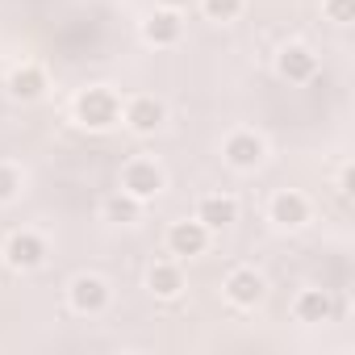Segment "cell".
Listing matches in <instances>:
<instances>
[{
	"mask_svg": "<svg viewBox=\"0 0 355 355\" xmlns=\"http://www.w3.org/2000/svg\"><path fill=\"white\" fill-rule=\"evenodd\" d=\"M167 184V175L155 159H130L121 167V193H130L134 201H155Z\"/></svg>",
	"mask_w": 355,
	"mask_h": 355,
	"instance_id": "2",
	"label": "cell"
},
{
	"mask_svg": "<svg viewBox=\"0 0 355 355\" xmlns=\"http://www.w3.org/2000/svg\"><path fill=\"white\" fill-rule=\"evenodd\" d=\"M21 193V171L13 163H0V205H9Z\"/></svg>",
	"mask_w": 355,
	"mask_h": 355,
	"instance_id": "18",
	"label": "cell"
},
{
	"mask_svg": "<svg viewBox=\"0 0 355 355\" xmlns=\"http://www.w3.org/2000/svg\"><path fill=\"white\" fill-rule=\"evenodd\" d=\"M5 263L13 272H34L46 263V239L34 234V230H17L5 239Z\"/></svg>",
	"mask_w": 355,
	"mask_h": 355,
	"instance_id": "4",
	"label": "cell"
},
{
	"mask_svg": "<svg viewBox=\"0 0 355 355\" xmlns=\"http://www.w3.org/2000/svg\"><path fill=\"white\" fill-rule=\"evenodd\" d=\"M146 288H150L155 297H163V301H175V297L184 293V272H180V263H171V259L150 263V272H146Z\"/></svg>",
	"mask_w": 355,
	"mask_h": 355,
	"instance_id": "15",
	"label": "cell"
},
{
	"mask_svg": "<svg viewBox=\"0 0 355 355\" xmlns=\"http://www.w3.org/2000/svg\"><path fill=\"white\" fill-rule=\"evenodd\" d=\"M121 121L134 130V134H155L163 121H167V109H163V101H155V96H134V101H125L121 105Z\"/></svg>",
	"mask_w": 355,
	"mask_h": 355,
	"instance_id": "8",
	"label": "cell"
},
{
	"mask_svg": "<svg viewBox=\"0 0 355 355\" xmlns=\"http://www.w3.org/2000/svg\"><path fill=\"white\" fill-rule=\"evenodd\" d=\"M209 226L205 222H197V218H184V222H171V230H167V251L175 255V259H193V255H205L209 251Z\"/></svg>",
	"mask_w": 355,
	"mask_h": 355,
	"instance_id": "6",
	"label": "cell"
},
{
	"mask_svg": "<svg viewBox=\"0 0 355 355\" xmlns=\"http://www.w3.org/2000/svg\"><path fill=\"white\" fill-rule=\"evenodd\" d=\"M201 9L209 21H239V13L247 9L243 0H201Z\"/></svg>",
	"mask_w": 355,
	"mask_h": 355,
	"instance_id": "17",
	"label": "cell"
},
{
	"mask_svg": "<svg viewBox=\"0 0 355 355\" xmlns=\"http://www.w3.org/2000/svg\"><path fill=\"white\" fill-rule=\"evenodd\" d=\"M109 284L101 280V276H92V272H80L76 280H71V288H67V301H71V309L76 313H84V318H96V313H105L109 309Z\"/></svg>",
	"mask_w": 355,
	"mask_h": 355,
	"instance_id": "5",
	"label": "cell"
},
{
	"mask_svg": "<svg viewBox=\"0 0 355 355\" xmlns=\"http://www.w3.org/2000/svg\"><path fill=\"white\" fill-rule=\"evenodd\" d=\"M268 155V142L255 134V130H234L226 142H222V159L234 167V171H255Z\"/></svg>",
	"mask_w": 355,
	"mask_h": 355,
	"instance_id": "3",
	"label": "cell"
},
{
	"mask_svg": "<svg viewBox=\"0 0 355 355\" xmlns=\"http://www.w3.org/2000/svg\"><path fill=\"white\" fill-rule=\"evenodd\" d=\"M197 222H205L209 230H226V226L239 222V201L234 197H222V193H209L197 205Z\"/></svg>",
	"mask_w": 355,
	"mask_h": 355,
	"instance_id": "14",
	"label": "cell"
},
{
	"mask_svg": "<svg viewBox=\"0 0 355 355\" xmlns=\"http://www.w3.org/2000/svg\"><path fill=\"white\" fill-rule=\"evenodd\" d=\"M71 113H76V121H80L84 130H113V125L121 121V101H117L113 88L92 84V88H80Z\"/></svg>",
	"mask_w": 355,
	"mask_h": 355,
	"instance_id": "1",
	"label": "cell"
},
{
	"mask_svg": "<svg viewBox=\"0 0 355 355\" xmlns=\"http://www.w3.org/2000/svg\"><path fill=\"white\" fill-rule=\"evenodd\" d=\"M268 218H272L280 230H301V226L309 222V201H305L301 193L284 189V193H276V197L268 201Z\"/></svg>",
	"mask_w": 355,
	"mask_h": 355,
	"instance_id": "10",
	"label": "cell"
},
{
	"mask_svg": "<svg viewBox=\"0 0 355 355\" xmlns=\"http://www.w3.org/2000/svg\"><path fill=\"white\" fill-rule=\"evenodd\" d=\"M101 214H105V222H121V226H130V222H138L142 201H134L130 193H113V197H105Z\"/></svg>",
	"mask_w": 355,
	"mask_h": 355,
	"instance_id": "16",
	"label": "cell"
},
{
	"mask_svg": "<svg viewBox=\"0 0 355 355\" xmlns=\"http://www.w3.org/2000/svg\"><path fill=\"white\" fill-rule=\"evenodd\" d=\"M338 193L351 197V163H343V171H338Z\"/></svg>",
	"mask_w": 355,
	"mask_h": 355,
	"instance_id": "20",
	"label": "cell"
},
{
	"mask_svg": "<svg viewBox=\"0 0 355 355\" xmlns=\"http://www.w3.org/2000/svg\"><path fill=\"white\" fill-rule=\"evenodd\" d=\"M9 96L13 101H42V92H46V71L38 67V63H21V67H13L9 71Z\"/></svg>",
	"mask_w": 355,
	"mask_h": 355,
	"instance_id": "12",
	"label": "cell"
},
{
	"mask_svg": "<svg viewBox=\"0 0 355 355\" xmlns=\"http://www.w3.org/2000/svg\"><path fill=\"white\" fill-rule=\"evenodd\" d=\"M159 5H163V9H175V13H180V9H189V0H159Z\"/></svg>",
	"mask_w": 355,
	"mask_h": 355,
	"instance_id": "21",
	"label": "cell"
},
{
	"mask_svg": "<svg viewBox=\"0 0 355 355\" xmlns=\"http://www.w3.org/2000/svg\"><path fill=\"white\" fill-rule=\"evenodd\" d=\"M322 13L334 26H351L355 21V0H322Z\"/></svg>",
	"mask_w": 355,
	"mask_h": 355,
	"instance_id": "19",
	"label": "cell"
},
{
	"mask_svg": "<svg viewBox=\"0 0 355 355\" xmlns=\"http://www.w3.org/2000/svg\"><path fill=\"white\" fill-rule=\"evenodd\" d=\"M180 34H184V21H180V13H175V9H159V13H150L142 21V38L150 46H175V42H180Z\"/></svg>",
	"mask_w": 355,
	"mask_h": 355,
	"instance_id": "11",
	"label": "cell"
},
{
	"mask_svg": "<svg viewBox=\"0 0 355 355\" xmlns=\"http://www.w3.org/2000/svg\"><path fill=\"white\" fill-rule=\"evenodd\" d=\"M330 313H334V301H330V293H326V288H301V293H297V301H293V318H297V322H305V326L330 322Z\"/></svg>",
	"mask_w": 355,
	"mask_h": 355,
	"instance_id": "13",
	"label": "cell"
},
{
	"mask_svg": "<svg viewBox=\"0 0 355 355\" xmlns=\"http://www.w3.org/2000/svg\"><path fill=\"white\" fill-rule=\"evenodd\" d=\"M276 71H280L288 84H309V80L318 76V55H313L309 46L293 42V46H284V51L276 55Z\"/></svg>",
	"mask_w": 355,
	"mask_h": 355,
	"instance_id": "9",
	"label": "cell"
},
{
	"mask_svg": "<svg viewBox=\"0 0 355 355\" xmlns=\"http://www.w3.org/2000/svg\"><path fill=\"white\" fill-rule=\"evenodd\" d=\"M222 288H226V301L239 305V309H255V305L268 297V284H263V276H259L255 268H234Z\"/></svg>",
	"mask_w": 355,
	"mask_h": 355,
	"instance_id": "7",
	"label": "cell"
}]
</instances>
